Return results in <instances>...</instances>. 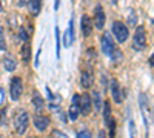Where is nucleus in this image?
Listing matches in <instances>:
<instances>
[{
  "instance_id": "1",
  "label": "nucleus",
  "mask_w": 154,
  "mask_h": 138,
  "mask_svg": "<svg viewBox=\"0 0 154 138\" xmlns=\"http://www.w3.org/2000/svg\"><path fill=\"white\" fill-rule=\"evenodd\" d=\"M111 31H112V37L117 40V43H125L130 39V26L125 25L123 22H120V20L112 22Z\"/></svg>"
},
{
  "instance_id": "2",
  "label": "nucleus",
  "mask_w": 154,
  "mask_h": 138,
  "mask_svg": "<svg viewBox=\"0 0 154 138\" xmlns=\"http://www.w3.org/2000/svg\"><path fill=\"white\" fill-rule=\"evenodd\" d=\"M12 126H14V129L19 135H23L29 128V114L23 109L19 110L14 117V120H12Z\"/></svg>"
},
{
  "instance_id": "3",
  "label": "nucleus",
  "mask_w": 154,
  "mask_h": 138,
  "mask_svg": "<svg viewBox=\"0 0 154 138\" xmlns=\"http://www.w3.org/2000/svg\"><path fill=\"white\" fill-rule=\"evenodd\" d=\"M146 29L145 26H137L136 28V32H134V37H133V48L136 51H145L146 49Z\"/></svg>"
},
{
  "instance_id": "4",
  "label": "nucleus",
  "mask_w": 154,
  "mask_h": 138,
  "mask_svg": "<svg viewBox=\"0 0 154 138\" xmlns=\"http://www.w3.org/2000/svg\"><path fill=\"white\" fill-rule=\"evenodd\" d=\"M9 95L12 101H19L23 95V80L20 77H12L9 81Z\"/></svg>"
},
{
  "instance_id": "5",
  "label": "nucleus",
  "mask_w": 154,
  "mask_h": 138,
  "mask_svg": "<svg viewBox=\"0 0 154 138\" xmlns=\"http://www.w3.org/2000/svg\"><path fill=\"white\" fill-rule=\"evenodd\" d=\"M79 112L80 115H85L88 117L89 114H91L93 110V101H91V95L89 94H80V98H79Z\"/></svg>"
},
{
  "instance_id": "6",
  "label": "nucleus",
  "mask_w": 154,
  "mask_h": 138,
  "mask_svg": "<svg viewBox=\"0 0 154 138\" xmlns=\"http://www.w3.org/2000/svg\"><path fill=\"white\" fill-rule=\"evenodd\" d=\"M109 89H111V97H112V100H114V103L120 104V103L123 101V97H125L120 83L116 80V78H111V81H109Z\"/></svg>"
},
{
  "instance_id": "7",
  "label": "nucleus",
  "mask_w": 154,
  "mask_h": 138,
  "mask_svg": "<svg viewBox=\"0 0 154 138\" xmlns=\"http://www.w3.org/2000/svg\"><path fill=\"white\" fill-rule=\"evenodd\" d=\"M32 124L34 128L38 131V132H46V129L49 128L51 124V118L48 115H42V114H35L32 117Z\"/></svg>"
},
{
  "instance_id": "8",
  "label": "nucleus",
  "mask_w": 154,
  "mask_h": 138,
  "mask_svg": "<svg viewBox=\"0 0 154 138\" xmlns=\"http://www.w3.org/2000/svg\"><path fill=\"white\" fill-rule=\"evenodd\" d=\"M105 23H106L105 11H103V6L99 3V5L94 8V28L102 31V29L105 28Z\"/></svg>"
},
{
  "instance_id": "9",
  "label": "nucleus",
  "mask_w": 154,
  "mask_h": 138,
  "mask_svg": "<svg viewBox=\"0 0 154 138\" xmlns=\"http://www.w3.org/2000/svg\"><path fill=\"white\" fill-rule=\"evenodd\" d=\"M100 48H102V52H103L105 55H111V52L114 51V40L111 37V32H103V35H102V40H100Z\"/></svg>"
},
{
  "instance_id": "10",
  "label": "nucleus",
  "mask_w": 154,
  "mask_h": 138,
  "mask_svg": "<svg viewBox=\"0 0 154 138\" xmlns=\"http://www.w3.org/2000/svg\"><path fill=\"white\" fill-rule=\"evenodd\" d=\"M74 40H75V32H74V19H71V20H69V25H68V29L65 31V34H63L62 42H63V46H65V48H69V46L74 43Z\"/></svg>"
},
{
  "instance_id": "11",
  "label": "nucleus",
  "mask_w": 154,
  "mask_h": 138,
  "mask_svg": "<svg viewBox=\"0 0 154 138\" xmlns=\"http://www.w3.org/2000/svg\"><path fill=\"white\" fill-rule=\"evenodd\" d=\"M80 29H82V34L85 37H89L93 34V22L86 14L82 16V20H80Z\"/></svg>"
},
{
  "instance_id": "12",
  "label": "nucleus",
  "mask_w": 154,
  "mask_h": 138,
  "mask_svg": "<svg viewBox=\"0 0 154 138\" xmlns=\"http://www.w3.org/2000/svg\"><path fill=\"white\" fill-rule=\"evenodd\" d=\"M102 109H103V123H105V128L108 129V126L111 124V120H112V109H111V103L109 101H105L102 104Z\"/></svg>"
},
{
  "instance_id": "13",
  "label": "nucleus",
  "mask_w": 154,
  "mask_h": 138,
  "mask_svg": "<svg viewBox=\"0 0 154 138\" xmlns=\"http://www.w3.org/2000/svg\"><path fill=\"white\" fill-rule=\"evenodd\" d=\"M2 63H3V68L8 71V72H14L17 69V60L12 57V55H5L3 60H2Z\"/></svg>"
},
{
  "instance_id": "14",
  "label": "nucleus",
  "mask_w": 154,
  "mask_h": 138,
  "mask_svg": "<svg viewBox=\"0 0 154 138\" xmlns=\"http://www.w3.org/2000/svg\"><path fill=\"white\" fill-rule=\"evenodd\" d=\"M93 81H94V78H93L91 71H83L80 75V86L83 89H88V87L93 86Z\"/></svg>"
},
{
  "instance_id": "15",
  "label": "nucleus",
  "mask_w": 154,
  "mask_h": 138,
  "mask_svg": "<svg viewBox=\"0 0 154 138\" xmlns=\"http://www.w3.org/2000/svg\"><path fill=\"white\" fill-rule=\"evenodd\" d=\"M31 103L35 107V110H42L45 107V98L38 94L37 91H34L32 92V97H31Z\"/></svg>"
},
{
  "instance_id": "16",
  "label": "nucleus",
  "mask_w": 154,
  "mask_h": 138,
  "mask_svg": "<svg viewBox=\"0 0 154 138\" xmlns=\"http://www.w3.org/2000/svg\"><path fill=\"white\" fill-rule=\"evenodd\" d=\"M20 57H22V61L25 65L29 63V60H31V45L28 42H23V46L20 49Z\"/></svg>"
},
{
  "instance_id": "17",
  "label": "nucleus",
  "mask_w": 154,
  "mask_h": 138,
  "mask_svg": "<svg viewBox=\"0 0 154 138\" xmlns=\"http://www.w3.org/2000/svg\"><path fill=\"white\" fill-rule=\"evenodd\" d=\"M26 6L32 16H38L42 11V0H29V3Z\"/></svg>"
},
{
  "instance_id": "18",
  "label": "nucleus",
  "mask_w": 154,
  "mask_h": 138,
  "mask_svg": "<svg viewBox=\"0 0 154 138\" xmlns=\"http://www.w3.org/2000/svg\"><path fill=\"white\" fill-rule=\"evenodd\" d=\"M91 101H93V107H94L97 112H100L102 104H103V100H102V95H100L99 91H93V94H91Z\"/></svg>"
},
{
  "instance_id": "19",
  "label": "nucleus",
  "mask_w": 154,
  "mask_h": 138,
  "mask_svg": "<svg viewBox=\"0 0 154 138\" xmlns=\"http://www.w3.org/2000/svg\"><path fill=\"white\" fill-rule=\"evenodd\" d=\"M79 115H80L79 106H77V104H71L69 109H68V118H69L71 121H75L77 118H79Z\"/></svg>"
},
{
  "instance_id": "20",
  "label": "nucleus",
  "mask_w": 154,
  "mask_h": 138,
  "mask_svg": "<svg viewBox=\"0 0 154 138\" xmlns=\"http://www.w3.org/2000/svg\"><path fill=\"white\" fill-rule=\"evenodd\" d=\"M111 60L114 61L116 65H119V63H122V60H123V54H122V51L119 48H114V51L111 52Z\"/></svg>"
},
{
  "instance_id": "21",
  "label": "nucleus",
  "mask_w": 154,
  "mask_h": 138,
  "mask_svg": "<svg viewBox=\"0 0 154 138\" xmlns=\"http://www.w3.org/2000/svg\"><path fill=\"white\" fill-rule=\"evenodd\" d=\"M54 32H56V57L59 58L60 57V31L57 26H56Z\"/></svg>"
},
{
  "instance_id": "22",
  "label": "nucleus",
  "mask_w": 154,
  "mask_h": 138,
  "mask_svg": "<svg viewBox=\"0 0 154 138\" xmlns=\"http://www.w3.org/2000/svg\"><path fill=\"white\" fill-rule=\"evenodd\" d=\"M19 40H22V42H28L29 40V34L26 32L25 26H20L19 28Z\"/></svg>"
},
{
  "instance_id": "23",
  "label": "nucleus",
  "mask_w": 154,
  "mask_h": 138,
  "mask_svg": "<svg viewBox=\"0 0 154 138\" xmlns=\"http://www.w3.org/2000/svg\"><path fill=\"white\" fill-rule=\"evenodd\" d=\"M8 124V114H6V109L0 110V128H3Z\"/></svg>"
},
{
  "instance_id": "24",
  "label": "nucleus",
  "mask_w": 154,
  "mask_h": 138,
  "mask_svg": "<svg viewBox=\"0 0 154 138\" xmlns=\"http://www.w3.org/2000/svg\"><path fill=\"white\" fill-rule=\"evenodd\" d=\"M137 25V14L136 12H131L130 16H128V26H134L136 28Z\"/></svg>"
},
{
  "instance_id": "25",
  "label": "nucleus",
  "mask_w": 154,
  "mask_h": 138,
  "mask_svg": "<svg viewBox=\"0 0 154 138\" xmlns=\"http://www.w3.org/2000/svg\"><path fill=\"white\" fill-rule=\"evenodd\" d=\"M6 40H5V35L3 32H0V51H6Z\"/></svg>"
},
{
  "instance_id": "26",
  "label": "nucleus",
  "mask_w": 154,
  "mask_h": 138,
  "mask_svg": "<svg viewBox=\"0 0 154 138\" xmlns=\"http://www.w3.org/2000/svg\"><path fill=\"white\" fill-rule=\"evenodd\" d=\"M77 137H79V138H83V137H91V132H89L88 129H82V131H79V132H77Z\"/></svg>"
},
{
  "instance_id": "27",
  "label": "nucleus",
  "mask_w": 154,
  "mask_h": 138,
  "mask_svg": "<svg viewBox=\"0 0 154 138\" xmlns=\"http://www.w3.org/2000/svg\"><path fill=\"white\" fill-rule=\"evenodd\" d=\"M51 135H53V137H66V134L62 132V131H53V132H51Z\"/></svg>"
},
{
  "instance_id": "28",
  "label": "nucleus",
  "mask_w": 154,
  "mask_h": 138,
  "mask_svg": "<svg viewBox=\"0 0 154 138\" xmlns=\"http://www.w3.org/2000/svg\"><path fill=\"white\" fill-rule=\"evenodd\" d=\"M40 54H42V48L37 51V55H35V60H34V66H35V68L38 66V57H40Z\"/></svg>"
},
{
  "instance_id": "29",
  "label": "nucleus",
  "mask_w": 154,
  "mask_h": 138,
  "mask_svg": "<svg viewBox=\"0 0 154 138\" xmlns=\"http://www.w3.org/2000/svg\"><path fill=\"white\" fill-rule=\"evenodd\" d=\"M29 3V0H19V6L20 8H23V6H26Z\"/></svg>"
},
{
  "instance_id": "30",
  "label": "nucleus",
  "mask_w": 154,
  "mask_h": 138,
  "mask_svg": "<svg viewBox=\"0 0 154 138\" xmlns=\"http://www.w3.org/2000/svg\"><path fill=\"white\" fill-rule=\"evenodd\" d=\"M130 134L134 135V121H130Z\"/></svg>"
},
{
  "instance_id": "31",
  "label": "nucleus",
  "mask_w": 154,
  "mask_h": 138,
  "mask_svg": "<svg viewBox=\"0 0 154 138\" xmlns=\"http://www.w3.org/2000/svg\"><path fill=\"white\" fill-rule=\"evenodd\" d=\"M59 6H60V0H54V9L56 11L59 9Z\"/></svg>"
},
{
  "instance_id": "32",
  "label": "nucleus",
  "mask_w": 154,
  "mask_h": 138,
  "mask_svg": "<svg viewBox=\"0 0 154 138\" xmlns=\"http://www.w3.org/2000/svg\"><path fill=\"white\" fill-rule=\"evenodd\" d=\"M60 118H62V120H63V121H66V120H68V118H66V115H65V114H60Z\"/></svg>"
},
{
  "instance_id": "33",
  "label": "nucleus",
  "mask_w": 154,
  "mask_h": 138,
  "mask_svg": "<svg viewBox=\"0 0 154 138\" xmlns=\"http://www.w3.org/2000/svg\"><path fill=\"white\" fill-rule=\"evenodd\" d=\"M3 11V5H2V0H0V12Z\"/></svg>"
},
{
  "instance_id": "34",
  "label": "nucleus",
  "mask_w": 154,
  "mask_h": 138,
  "mask_svg": "<svg viewBox=\"0 0 154 138\" xmlns=\"http://www.w3.org/2000/svg\"><path fill=\"white\" fill-rule=\"evenodd\" d=\"M111 2H112V5H117V0H111Z\"/></svg>"
}]
</instances>
